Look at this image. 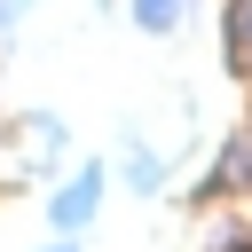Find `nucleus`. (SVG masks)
Here are the masks:
<instances>
[{
  "instance_id": "5",
  "label": "nucleus",
  "mask_w": 252,
  "mask_h": 252,
  "mask_svg": "<svg viewBox=\"0 0 252 252\" xmlns=\"http://www.w3.org/2000/svg\"><path fill=\"white\" fill-rule=\"evenodd\" d=\"M0 24H8V0H0Z\"/></svg>"
},
{
  "instance_id": "2",
  "label": "nucleus",
  "mask_w": 252,
  "mask_h": 252,
  "mask_svg": "<svg viewBox=\"0 0 252 252\" xmlns=\"http://www.w3.org/2000/svg\"><path fill=\"white\" fill-rule=\"evenodd\" d=\"M181 8H189V0H134V24H142V32H173Z\"/></svg>"
},
{
  "instance_id": "4",
  "label": "nucleus",
  "mask_w": 252,
  "mask_h": 252,
  "mask_svg": "<svg viewBox=\"0 0 252 252\" xmlns=\"http://www.w3.org/2000/svg\"><path fill=\"white\" fill-rule=\"evenodd\" d=\"M47 252H79V244H71V236H55V244H47Z\"/></svg>"
},
{
  "instance_id": "1",
  "label": "nucleus",
  "mask_w": 252,
  "mask_h": 252,
  "mask_svg": "<svg viewBox=\"0 0 252 252\" xmlns=\"http://www.w3.org/2000/svg\"><path fill=\"white\" fill-rule=\"evenodd\" d=\"M94 205H102V165H79V181H63L55 205H47V228H55V236H79V228L94 220Z\"/></svg>"
},
{
  "instance_id": "3",
  "label": "nucleus",
  "mask_w": 252,
  "mask_h": 252,
  "mask_svg": "<svg viewBox=\"0 0 252 252\" xmlns=\"http://www.w3.org/2000/svg\"><path fill=\"white\" fill-rule=\"evenodd\" d=\"M126 181H134V189H158V181H165V165H158L150 150H126Z\"/></svg>"
}]
</instances>
